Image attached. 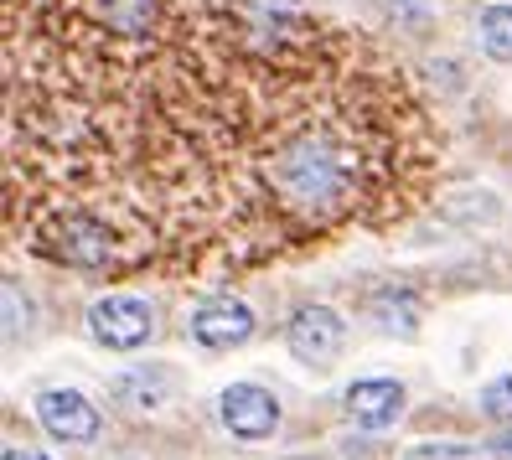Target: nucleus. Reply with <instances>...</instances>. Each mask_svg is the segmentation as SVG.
I'll return each instance as SVG.
<instances>
[{"label": "nucleus", "instance_id": "obj_6", "mask_svg": "<svg viewBox=\"0 0 512 460\" xmlns=\"http://www.w3.org/2000/svg\"><path fill=\"white\" fill-rule=\"evenodd\" d=\"M218 419L238 440H269L280 429V398L259 383H233L218 398Z\"/></svg>", "mask_w": 512, "mask_h": 460}, {"label": "nucleus", "instance_id": "obj_1", "mask_svg": "<svg viewBox=\"0 0 512 460\" xmlns=\"http://www.w3.org/2000/svg\"><path fill=\"white\" fill-rule=\"evenodd\" d=\"M269 181H275V192L285 207L295 212H337L352 192V156L342 150V140H331L321 130H306L295 135L275 161H269Z\"/></svg>", "mask_w": 512, "mask_h": 460}, {"label": "nucleus", "instance_id": "obj_9", "mask_svg": "<svg viewBox=\"0 0 512 460\" xmlns=\"http://www.w3.org/2000/svg\"><path fill=\"white\" fill-rule=\"evenodd\" d=\"M109 398L119 409H135V414L161 409L171 398V373L166 367H135V373H119V378H109Z\"/></svg>", "mask_w": 512, "mask_h": 460}, {"label": "nucleus", "instance_id": "obj_4", "mask_svg": "<svg viewBox=\"0 0 512 460\" xmlns=\"http://www.w3.org/2000/svg\"><path fill=\"white\" fill-rule=\"evenodd\" d=\"M37 424L47 429V440L57 445H88V440H99V409H94V398L78 393V388H47L37 393Z\"/></svg>", "mask_w": 512, "mask_h": 460}, {"label": "nucleus", "instance_id": "obj_11", "mask_svg": "<svg viewBox=\"0 0 512 460\" xmlns=\"http://www.w3.org/2000/svg\"><path fill=\"white\" fill-rule=\"evenodd\" d=\"M373 321L383 331H399L409 342V336L419 331V305H414L409 290H383V295H373Z\"/></svg>", "mask_w": 512, "mask_h": 460}, {"label": "nucleus", "instance_id": "obj_5", "mask_svg": "<svg viewBox=\"0 0 512 460\" xmlns=\"http://www.w3.org/2000/svg\"><path fill=\"white\" fill-rule=\"evenodd\" d=\"M187 331H192L197 347L228 352V347H244L249 336H254V311H249V305L238 300V295H207L197 311H192Z\"/></svg>", "mask_w": 512, "mask_h": 460}, {"label": "nucleus", "instance_id": "obj_14", "mask_svg": "<svg viewBox=\"0 0 512 460\" xmlns=\"http://www.w3.org/2000/svg\"><path fill=\"white\" fill-rule=\"evenodd\" d=\"M26 316H32V305H26L21 285L6 280V336H21V331H26Z\"/></svg>", "mask_w": 512, "mask_h": 460}, {"label": "nucleus", "instance_id": "obj_12", "mask_svg": "<svg viewBox=\"0 0 512 460\" xmlns=\"http://www.w3.org/2000/svg\"><path fill=\"white\" fill-rule=\"evenodd\" d=\"M481 414L487 419H497V424H512V373H502V378H492L487 388H481Z\"/></svg>", "mask_w": 512, "mask_h": 460}, {"label": "nucleus", "instance_id": "obj_3", "mask_svg": "<svg viewBox=\"0 0 512 460\" xmlns=\"http://www.w3.org/2000/svg\"><path fill=\"white\" fill-rule=\"evenodd\" d=\"M347 342V321L331 311V305H300V311L290 316L285 326V347L295 362H306V367H326V362H337Z\"/></svg>", "mask_w": 512, "mask_h": 460}, {"label": "nucleus", "instance_id": "obj_16", "mask_svg": "<svg viewBox=\"0 0 512 460\" xmlns=\"http://www.w3.org/2000/svg\"><path fill=\"white\" fill-rule=\"evenodd\" d=\"M0 460H52V455H42V450H26V445H6V455Z\"/></svg>", "mask_w": 512, "mask_h": 460}, {"label": "nucleus", "instance_id": "obj_7", "mask_svg": "<svg viewBox=\"0 0 512 460\" xmlns=\"http://www.w3.org/2000/svg\"><path fill=\"white\" fill-rule=\"evenodd\" d=\"M399 414H404V383L399 378H357L347 388V419L357 429H368V435L394 429Z\"/></svg>", "mask_w": 512, "mask_h": 460}, {"label": "nucleus", "instance_id": "obj_8", "mask_svg": "<svg viewBox=\"0 0 512 460\" xmlns=\"http://www.w3.org/2000/svg\"><path fill=\"white\" fill-rule=\"evenodd\" d=\"M52 254L63 264H78V269H94L109 259V228L99 218H63L52 233Z\"/></svg>", "mask_w": 512, "mask_h": 460}, {"label": "nucleus", "instance_id": "obj_13", "mask_svg": "<svg viewBox=\"0 0 512 460\" xmlns=\"http://www.w3.org/2000/svg\"><path fill=\"white\" fill-rule=\"evenodd\" d=\"M145 16H150V0H109V21L119 32H140Z\"/></svg>", "mask_w": 512, "mask_h": 460}, {"label": "nucleus", "instance_id": "obj_2", "mask_svg": "<svg viewBox=\"0 0 512 460\" xmlns=\"http://www.w3.org/2000/svg\"><path fill=\"white\" fill-rule=\"evenodd\" d=\"M88 336L114 352H135L156 336V311L140 295H104L88 305Z\"/></svg>", "mask_w": 512, "mask_h": 460}, {"label": "nucleus", "instance_id": "obj_15", "mask_svg": "<svg viewBox=\"0 0 512 460\" xmlns=\"http://www.w3.org/2000/svg\"><path fill=\"white\" fill-rule=\"evenodd\" d=\"M388 11H394L399 21H425L430 11H435V0H383Z\"/></svg>", "mask_w": 512, "mask_h": 460}, {"label": "nucleus", "instance_id": "obj_10", "mask_svg": "<svg viewBox=\"0 0 512 460\" xmlns=\"http://www.w3.org/2000/svg\"><path fill=\"white\" fill-rule=\"evenodd\" d=\"M476 42L492 63H512V6L507 0H497V6L476 16Z\"/></svg>", "mask_w": 512, "mask_h": 460}, {"label": "nucleus", "instance_id": "obj_17", "mask_svg": "<svg viewBox=\"0 0 512 460\" xmlns=\"http://www.w3.org/2000/svg\"><path fill=\"white\" fill-rule=\"evenodd\" d=\"M492 450H502V455H512V429H507V435H502V440H497Z\"/></svg>", "mask_w": 512, "mask_h": 460}]
</instances>
